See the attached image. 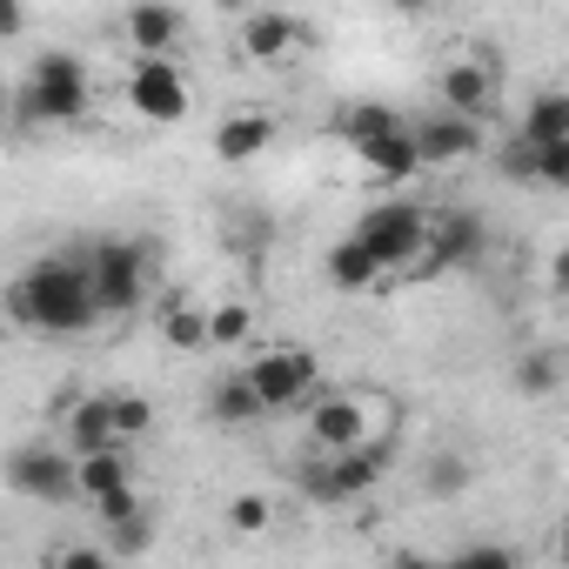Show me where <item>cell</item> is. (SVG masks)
Returning <instances> with one entry per match:
<instances>
[{
	"label": "cell",
	"instance_id": "obj_1",
	"mask_svg": "<svg viewBox=\"0 0 569 569\" xmlns=\"http://www.w3.org/2000/svg\"><path fill=\"white\" fill-rule=\"evenodd\" d=\"M8 316L21 322V329H41V336H81V329H94L108 309H101V296H94V268H81V261H34L14 289H8Z\"/></svg>",
	"mask_w": 569,
	"mask_h": 569
},
{
	"label": "cell",
	"instance_id": "obj_2",
	"mask_svg": "<svg viewBox=\"0 0 569 569\" xmlns=\"http://www.w3.org/2000/svg\"><path fill=\"white\" fill-rule=\"evenodd\" d=\"M88 101H94V81H88V61L81 54H41L34 68H28V88H21V114L28 121H48V128H68V121H81L88 114Z\"/></svg>",
	"mask_w": 569,
	"mask_h": 569
},
{
	"label": "cell",
	"instance_id": "obj_3",
	"mask_svg": "<svg viewBox=\"0 0 569 569\" xmlns=\"http://www.w3.org/2000/svg\"><path fill=\"white\" fill-rule=\"evenodd\" d=\"M389 442H356V449H322L316 462H302V496L309 502H356L389 476Z\"/></svg>",
	"mask_w": 569,
	"mask_h": 569
},
{
	"label": "cell",
	"instance_id": "obj_4",
	"mask_svg": "<svg viewBox=\"0 0 569 569\" xmlns=\"http://www.w3.org/2000/svg\"><path fill=\"white\" fill-rule=\"evenodd\" d=\"M128 108H134L141 121H154V128H181V121H188V108H194L188 74H181L168 54H141V61H134V74H128Z\"/></svg>",
	"mask_w": 569,
	"mask_h": 569
},
{
	"label": "cell",
	"instance_id": "obj_5",
	"mask_svg": "<svg viewBox=\"0 0 569 569\" xmlns=\"http://www.w3.org/2000/svg\"><path fill=\"white\" fill-rule=\"evenodd\" d=\"M356 234L382 254V268H422V254H429V214H422L416 201H382V208H369Z\"/></svg>",
	"mask_w": 569,
	"mask_h": 569
},
{
	"label": "cell",
	"instance_id": "obj_6",
	"mask_svg": "<svg viewBox=\"0 0 569 569\" xmlns=\"http://www.w3.org/2000/svg\"><path fill=\"white\" fill-rule=\"evenodd\" d=\"M248 382L261 389L268 416H274V409H296V402H309V396L322 389V376H316V356H309V349H296V342H274V349H261V356L248 362Z\"/></svg>",
	"mask_w": 569,
	"mask_h": 569
},
{
	"label": "cell",
	"instance_id": "obj_7",
	"mask_svg": "<svg viewBox=\"0 0 569 569\" xmlns=\"http://www.w3.org/2000/svg\"><path fill=\"white\" fill-rule=\"evenodd\" d=\"M8 482H14V496L61 509L68 496H81V456L74 449H14Z\"/></svg>",
	"mask_w": 569,
	"mask_h": 569
},
{
	"label": "cell",
	"instance_id": "obj_8",
	"mask_svg": "<svg viewBox=\"0 0 569 569\" xmlns=\"http://www.w3.org/2000/svg\"><path fill=\"white\" fill-rule=\"evenodd\" d=\"M88 268H94V296H101L108 316L141 309V296H148V254H141V241H101Z\"/></svg>",
	"mask_w": 569,
	"mask_h": 569
},
{
	"label": "cell",
	"instance_id": "obj_9",
	"mask_svg": "<svg viewBox=\"0 0 569 569\" xmlns=\"http://www.w3.org/2000/svg\"><path fill=\"white\" fill-rule=\"evenodd\" d=\"M369 396H349V389H322L316 409H309V442L316 449H356L369 442Z\"/></svg>",
	"mask_w": 569,
	"mask_h": 569
},
{
	"label": "cell",
	"instance_id": "obj_10",
	"mask_svg": "<svg viewBox=\"0 0 569 569\" xmlns=\"http://www.w3.org/2000/svg\"><path fill=\"white\" fill-rule=\"evenodd\" d=\"M309 41H316V34H309L296 14H274V8H248V14H241V54L261 61V68L289 61V54L309 48Z\"/></svg>",
	"mask_w": 569,
	"mask_h": 569
},
{
	"label": "cell",
	"instance_id": "obj_11",
	"mask_svg": "<svg viewBox=\"0 0 569 569\" xmlns=\"http://www.w3.org/2000/svg\"><path fill=\"white\" fill-rule=\"evenodd\" d=\"M416 148H422V168H456V161H469V154L482 148V121L442 108V114L416 121Z\"/></svg>",
	"mask_w": 569,
	"mask_h": 569
},
{
	"label": "cell",
	"instance_id": "obj_12",
	"mask_svg": "<svg viewBox=\"0 0 569 569\" xmlns=\"http://www.w3.org/2000/svg\"><path fill=\"white\" fill-rule=\"evenodd\" d=\"M482 254V221L469 208H442L429 214V254H422V274H442V268H462Z\"/></svg>",
	"mask_w": 569,
	"mask_h": 569
},
{
	"label": "cell",
	"instance_id": "obj_13",
	"mask_svg": "<svg viewBox=\"0 0 569 569\" xmlns=\"http://www.w3.org/2000/svg\"><path fill=\"white\" fill-rule=\"evenodd\" d=\"M181 28H188V21H181L174 0H134L128 21H121V34H128V48H134V54H174Z\"/></svg>",
	"mask_w": 569,
	"mask_h": 569
},
{
	"label": "cell",
	"instance_id": "obj_14",
	"mask_svg": "<svg viewBox=\"0 0 569 569\" xmlns=\"http://www.w3.org/2000/svg\"><path fill=\"white\" fill-rule=\"evenodd\" d=\"M121 442V422H114V396H81L68 402V449L88 456V449H114Z\"/></svg>",
	"mask_w": 569,
	"mask_h": 569
},
{
	"label": "cell",
	"instance_id": "obj_15",
	"mask_svg": "<svg viewBox=\"0 0 569 569\" xmlns=\"http://www.w3.org/2000/svg\"><path fill=\"white\" fill-rule=\"evenodd\" d=\"M442 108H456V114H489L496 108V74L482 68V61H456V68H442Z\"/></svg>",
	"mask_w": 569,
	"mask_h": 569
},
{
	"label": "cell",
	"instance_id": "obj_16",
	"mask_svg": "<svg viewBox=\"0 0 569 569\" xmlns=\"http://www.w3.org/2000/svg\"><path fill=\"white\" fill-rule=\"evenodd\" d=\"M389 268H382V254L362 241V234H342L336 248H329V281L336 289H349V296H362V289H376Z\"/></svg>",
	"mask_w": 569,
	"mask_h": 569
},
{
	"label": "cell",
	"instance_id": "obj_17",
	"mask_svg": "<svg viewBox=\"0 0 569 569\" xmlns=\"http://www.w3.org/2000/svg\"><path fill=\"white\" fill-rule=\"evenodd\" d=\"M268 141H274V114H228V121L214 128V161L241 168V161H254Z\"/></svg>",
	"mask_w": 569,
	"mask_h": 569
},
{
	"label": "cell",
	"instance_id": "obj_18",
	"mask_svg": "<svg viewBox=\"0 0 569 569\" xmlns=\"http://www.w3.org/2000/svg\"><path fill=\"white\" fill-rule=\"evenodd\" d=\"M382 181H409V174H422V148H416V128H396V134H382V141H369V148H356Z\"/></svg>",
	"mask_w": 569,
	"mask_h": 569
},
{
	"label": "cell",
	"instance_id": "obj_19",
	"mask_svg": "<svg viewBox=\"0 0 569 569\" xmlns=\"http://www.w3.org/2000/svg\"><path fill=\"white\" fill-rule=\"evenodd\" d=\"M208 416H214V422H228V429H241V422L268 416V402H261V389H254V382H248V369H241V376H221V382L208 389Z\"/></svg>",
	"mask_w": 569,
	"mask_h": 569
},
{
	"label": "cell",
	"instance_id": "obj_20",
	"mask_svg": "<svg viewBox=\"0 0 569 569\" xmlns=\"http://www.w3.org/2000/svg\"><path fill=\"white\" fill-rule=\"evenodd\" d=\"M522 134L529 141H569V88H542L522 108Z\"/></svg>",
	"mask_w": 569,
	"mask_h": 569
},
{
	"label": "cell",
	"instance_id": "obj_21",
	"mask_svg": "<svg viewBox=\"0 0 569 569\" xmlns=\"http://www.w3.org/2000/svg\"><path fill=\"white\" fill-rule=\"evenodd\" d=\"M161 336H168V349H214L208 342V316L188 296H168L161 302Z\"/></svg>",
	"mask_w": 569,
	"mask_h": 569
},
{
	"label": "cell",
	"instance_id": "obj_22",
	"mask_svg": "<svg viewBox=\"0 0 569 569\" xmlns=\"http://www.w3.org/2000/svg\"><path fill=\"white\" fill-rule=\"evenodd\" d=\"M509 382H516V396H556L562 389V362H556V349H522L516 356V369H509Z\"/></svg>",
	"mask_w": 569,
	"mask_h": 569
},
{
	"label": "cell",
	"instance_id": "obj_23",
	"mask_svg": "<svg viewBox=\"0 0 569 569\" xmlns=\"http://www.w3.org/2000/svg\"><path fill=\"white\" fill-rule=\"evenodd\" d=\"M121 482H134V476H128L121 442H114V449H88V456H81V496H88V502H101V496H108V489H121Z\"/></svg>",
	"mask_w": 569,
	"mask_h": 569
},
{
	"label": "cell",
	"instance_id": "obj_24",
	"mask_svg": "<svg viewBox=\"0 0 569 569\" xmlns=\"http://www.w3.org/2000/svg\"><path fill=\"white\" fill-rule=\"evenodd\" d=\"M396 128H402V114L382 108V101H356V108L342 114V141H349V148H369V141H382V134H396Z\"/></svg>",
	"mask_w": 569,
	"mask_h": 569
},
{
	"label": "cell",
	"instance_id": "obj_25",
	"mask_svg": "<svg viewBox=\"0 0 569 569\" xmlns=\"http://www.w3.org/2000/svg\"><path fill=\"white\" fill-rule=\"evenodd\" d=\"M248 329H254V316H248L241 302L208 309V342H214V349H241V342H248Z\"/></svg>",
	"mask_w": 569,
	"mask_h": 569
},
{
	"label": "cell",
	"instance_id": "obj_26",
	"mask_svg": "<svg viewBox=\"0 0 569 569\" xmlns=\"http://www.w3.org/2000/svg\"><path fill=\"white\" fill-rule=\"evenodd\" d=\"M422 489H429V496H462V489H469V462H462V456H436V462L422 469Z\"/></svg>",
	"mask_w": 569,
	"mask_h": 569
},
{
	"label": "cell",
	"instance_id": "obj_27",
	"mask_svg": "<svg viewBox=\"0 0 569 569\" xmlns=\"http://www.w3.org/2000/svg\"><path fill=\"white\" fill-rule=\"evenodd\" d=\"M268 516H274L268 496H234V502H228V529H234V536H261Z\"/></svg>",
	"mask_w": 569,
	"mask_h": 569
},
{
	"label": "cell",
	"instance_id": "obj_28",
	"mask_svg": "<svg viewBox=\"0 0 569 569\" xmlns=\"http://www.w3.org/2000/svg\"><path fill=\"white\" fill-rule=\"evenodd\" d=\"M536 181L569 188V141H536Z\"/></svg>",
	"mask_w": 569,
	"mask_h": 569
},
{
	"label": "cell",
	"instance_id": "obj_29",
	"mask_svg": "<svg viewBox=\"0 0 569 569\" xmlns=\"http://www.w3.org/2000/svg\"><path fill=\"white\" fill-rule=\"evenodd\" d=\"M114 422H121V442H128V436H148L154 429V409L141 396H114Z\"/></svg>",
	"mask_w": 569,
	"mask_h": 569
},
{
	"label": "cell",
	"instance_id": "obj_30",
	"mask_svg": "<svg viewBox=\"0 0 569 569\" xmlns=\"http://www.w3.org/2000/svg\"><path fill=\"white\" fill-rule=\"evenodd\" d=\"M94 509H101V522L114 529V522H134V516H141V496H134V482H121V489H108Z\"/></svg>",
	"mask_w": 569,
	"mask_h": 569
},
{
	"label": "cell",
	"instance_id": "obj_31",
	"mask_svg": "<svg viewBox=\"0 0 569 569\" xmlns=\"http://www.w3.org/2000/svg\"><path fill=\"white\" fill-rule=\"evenodd\" d=\"M502 174H509V181H536V141H529V134H516V141L502 148Z\"/></svg>",
	"mask_w": 569,
	"mask_h": 569
},
{
	"label": "cell",
	"instance_id": "obj_32",
	"mask_svg": "<svg viewBox=\"0 0 569 569\" xmlns=\"http://www.w3.org/2000/svg\"><path fill=\"white\" fill-rule=\"evenodd\" d=\"M148 549V516H134V522H114L108 529V556H141Z\"/></svg>",
	"mask_w": 569,
	"mask_h": 569
},
{
	"label": "cell",
	"instance_id": "obj_33",
	"mask_svg": "<svg viewBox=\"0 0 569 569\" xmlns=\"http://www.w3.org/2000/svg\"><path fill=\"white\" fill-rule=\"evenodd\" d=\"M456 562H469V569H509V562H516V549H502V542H469Z\"/></svg>",
	"mask_w": 569,
	"mask_h": 569
},
{
	"label": "cell",
	"instance_id": "obj_34",
	"mask_svg": "<svg viewBox=\"0 0 569 569\" xmlns=\"http://www.w3.org/2000/svg\"><path fill=\"white\" fill-rule=\"evenodd\" d=\"M28 28V0H0V34H21Z\"/></svg>",
	"mask_w": 569,
	"mask_h": 569
},
{
	"label": "cell",
	"instance_id": "obj_35",
	"mask_svg": "<svg viewBox=\"0 0 569 569\" xmlns=\"http://www.w3.org/2000/svg\"><path fill=\"white\" fill-rule=\"evenodd\" d=\"M549 289H556V296H569V241H562V248H556V261H549Z\"/></svg>",
	"mask_w": 569,
	"mask_h": 569
},
{
	"label": "cell",
	"instance_id": "obj_36",
	"mask_svg": "<svg viewBox=\"0 0 569 569\" xmlns=\"http://www.w3.org/2000/svg\"><path fill=\"white\" fill-rule=\"evenodd\" d=\"M389 8H396V14H429L436 0H389Z\"/></svg>",
	"mask_w": 569,
	"mask_h": 569
},
{
	"label": "cell",
	"instance_id": "obj_37",
	"mask_svg": "<svg viewBox=\"0 0 569 569\" xmlns=\"http://www.w3.org/2000/svg\"><path fill=\"white\" fill-rule=\"evenodd\" d=\"M556 556H562V562H569V522H562V529H556Z\"/></svg>",
	"mask_w": 569,
	"mask_h": 569
},
{
	"label": "cell",
	"instance_id": "obj_38",
	"mask_svg": "<svg viewBox=\"0 0 569 569\" xmlns=\"http://www.w3.org/2000/svg\"><path fill=\"white\" fill-rule=\"evenodd\" d=\"M221 8H228V14H248V0H221Z\"/></svg>",
	"mask_w": 569,
	"mask_h": 569
}]
</instances>
